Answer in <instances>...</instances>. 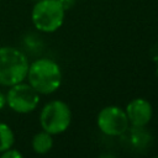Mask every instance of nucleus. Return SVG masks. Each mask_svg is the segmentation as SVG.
<instances>
[{"mask_svg": "<svg viewBox=\"0 0 158 158\" xmlns=\"http://www.w3.org/2000/svg\"><path fill=\"white\" fill-rule=\"evenodd\" d=\"M28 84L42 95L57 91L62 84V69L58 63L49 58H40L28 65Z\"/></svg>", "mask_w": 158, "mask_h": 158, "instance_id": "f257e3e1", "label": "nucleus"}, {"mask_svg": "<svg viewBox=\"0 0 158 158\" xmlns=\"http://www.w3.org/2000/svg\"><path fill=\"white\" fill-rule=\"evenodd\" d=\"M28 60L25 53L15 47H0V85L11 86L27 77Z\"/></svg>", "mask_w": 158, "mask_h": 158, "instance_id": "f03ea898", "label": "nucleus"}, {"mask_svg": "<svg viewBox=\"0 0 158 158\" xmlns=\"http://www.w3.org/2000/svg\"><path fill=\"white\" fill-rule=\"evenodd\" d=\"M65 6L62 0H37L32 7L33 26L46 33L56 32L64 21Z\"/></svg>", "mask_w": 158, "mask_h": 158, "instance_id": "7ed1b4c3", "label": "nucleus"}, {"mask_svg": "<svg viewBox=\"0 0 158 158\" xmlns=\"http://www.w3.org/2000/svg\"><path fill=\"white\" fill-rule=\"evenodd\" d=\"M72 122V111L67 102L52 100L47 102L40 114V125L43 131L53 135L63 133Z\"/></svg>", "mask_w": 158, "mask_h": 158, "instance_id": "20e7f679", "label": "nucleus"}, {"mask_svg": "<svg viewBox=\"0 0 158 158\" xmlns=\"http://www.w3.org/2000/svg\"><path fill=\"white\" fill-rule=\"evenodd\" d=\"M6 94V105L17 114H28L40 104V94L23 81L9 86Z\"/></svg>", "mask_w": 158, "mask_h": 158, "instance_id": "39448f33", "label": "nucleus"}, {"mask_svg": "<svg viewBox=\"0 0 158 158\" xmlns=\"http://www.w3.org/2000/svg\"><path fill=\"white\" fill-rule=\"evenodd\" d=\"M128 123L125 110L116 105L102 107L96 117L99 130L106 136H121L128 128Z\"/></svg>", "mask_w": 158, "mask_h": 158, "instance_id": "423d86ee", "label": "nucleus"}, {"mask_svg": "<svg viewBox=\"0 0 158 158\" xmlns=\"http://www.w3.org/2000/svg\"><path fill=\"white\" fill-rule=\"evenodd\" d=\"M128 122L132 126H146L153 115L152 105L143 98H136L131 100L125 109Z\"/></svg>", "mask_w": 158, "mask_h": 158, "instance_id": "0eeeda50", "label": "nucleus"}, {"mask_svg": "<svg viewBox=\"0 0 158 158\" xmlns=\"http://www.w3.org/2000/svg\"><path fill=\"white\" fill-rule=\"evenodd\" d=\"M121 139L125 147H130L131 149L137 151V152L147 149L152 143V136L144 128V126L128 127L121 135Z\"/></svg>", "mask_w": 158, "mask_h": 158, "instance_id": "6e6552de", "label": "nucleus"}, {"mask_svg": "<svg viewBox=\"0 0 158 158\" xmlns=\"http://www.w3.org/2000/svg\"><path fill=\"white\" fill-rule=\"evenodd\" d=\"M32 149L33 152H36L37 154H46L48 153L52 147H53V138L52 135L46 132V131H41L38 133H36L32 137Z\"/></svg>", "mask_w": 158, "mask_h": 158, "instance_id": "1a4fd4ad", "label": "nucleus"}, {"mask_svg": "<svg viewBox=\"0 0 158 158\" xmlns=\"http://www.w3.org/2000/svg\"><path fill=\"white\" fill-rule=\"evenodd\" d=\"M14 143H15V133L12 128L5 122H0V153L11 148Z\"/></svg>", "mask_w": 158, "mask_h": 158, "instance_id": "9d476101", "label": "nucleus"}, {"mask_svg": "<svg viewBox=\"0 0 158 158\" xmlns=\"http://www.w3.org/2000/svg\"><path fill=\"white\" fill-rule=\"evenodd\" d=\"M1 158H22V153L11 147L1 153Z\"/></svg>", "mask_w": 158, "mask_h": 158, "instance_id": "9b49d317", "label": "nucleus"}, {"mask_svg": "<svg viewBox=\"0 0 158 158\" xmlns=\"http://www.w3.org/2000/svg\"><path fill=\"white\" fill-rule=\"evenodd\" d=\"M6 105V95L0 91V110H2Z\"/></svg>", "mask_w": 158, "mask_h": 158, "instance_id": "f8f14e48", "label": "nucleus"}, {"mask_svg": "<svg viewBox=\"0 0 158 158\" xmlns=\"http://www.w3.org/2000/svg\"><path fill=\"white\" fill-rule=\"evenodd\" d=\"M36 1H37V0H36Z\"/></svg>", "mask_w": 158, "mask_h": 158, "instance_id": "ddd939ff", "label": "nucleus"}]
</instances>
